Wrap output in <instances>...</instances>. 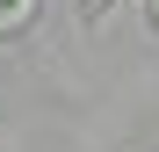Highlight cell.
Segmentation results:
<instances>
[{"mask_svg":"<svg viewBox=\"0 0 159 152\" xmlns=\"http://www.w3.org/2000/svg\"><path fill=\"white\" fill-rule=\"evenodd\" d=\"M152 29H159V0H152Z\"/></svg>","mask_w":159,"mask_h":152,"instance_id":"6da1fadb","label":"cell"}]
</instances>
